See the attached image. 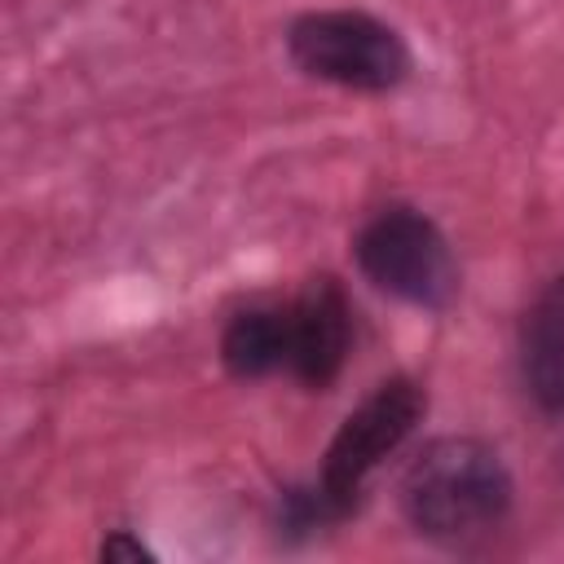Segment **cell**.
I'll return each instance as SVG.
<instances>
[{"instance_id": "4", "label": "cell", "mask_w": 564, "mask_h": 564, "mask_svg": "<svg viewBox=\"0 0 564 564\" xmlns=\"http://www.w3.org/2000/svg\"><path fill=\"white\" fill-rule=\"evenodd\" d=\"M361 273L419 308L441 313L458 295V264L445 234L414 207H388L357 234Z\"/></svg>"}, {"instance_id": "5", "label": "cell", "mask_w": 564, "mask_h": 564, "mask_svg": "<svg viewBox=\"0 0 564 564\" xmlns=\"http://www.w3.org/2000/svg\"><path fill=\"white\" fill-rule=\"evenodd\" d=\"M352 344V313L335 278H313L286 304V370L308 383L326 388L348 357Z\"/></svg>"}, {"instance_id": "1", "label": "cell", "mask_w": 564, "mask_h": 564, "mask_svg": "<svg viewBox=\"0 0 564 564\" xmlns=\"http://www.w3.org/2000/svg\"><path fill=\"white\" fill-rule=\"evenodd\" d=\"M405 520L432 542H471L511 507V476L494 445L476 436L432 441L401 476Z\"/></svg>"}, {"instance_id": "3", "label": "cell", "mask_w": 564, "mask_h": 564, "mask_svg": "<svg viewBox=\"0 0 564 564\" xmlns=\"http://www.w3.org/2000/svg\"><path fill=\"white\" fill-rule=\"evenodd\" d=\"M423 410H427V397L414 379H388L339 423V432L326 449L322 476L313 480V494H317L326 520H339L357 507L375 467L401 449V441L414 432Z\"/></svg>"}, {"instance_id": "6", "label": "cell", "mask_w": 564, "mask_h": 564, "mask_svg": "<svg viewBox=\"0 0 564 564\" xmlns=\"http://www.w3.org/2000/svg\"><path fill=\"white\" fill-rule=\"evenodd\" d=\"M520 361L533 401L564 414V278H555L524 313Z\"/></svg>"}, {"instance_id": "2", "label": "cell", "mask_w": 564, "mask_h": 564, "mask_svg": "<svg viewBox=\"0 0 564 564\" xmlns=\"http://www.w3.org/2000/svg\"><path fill=\"white\" fill-rule=\"evenodd\" d=\"M286 48L304 75L357 93H388L410 75L405 40L388 22L357 9H322L295 18Z\"/></svg>"}, {"instance_id": "8", "label": "cell", "mask_w": 564, "mask_h": 564, "mask_svg": "<svg viewBox=\"0 0 564 564\" xmlns=\"http://www.w3.org/2000/svg\"><path fill=\"white\" fill-rule=\"evenodd\" d=\"M101 555H106V560H115V555H128V560H150V551H145L141 542L123 538V533H119V538H110V542L101 546Z\"/></svg>"}, {"instance_id": "7", "label": "cell", "mask_w": 564, "mask_h": 564, "mask_svg": "<svg viewBox=\"0 0 564 564\" xmlns=\"http://www.w3.org/2000/svg\"><path fill=\"white\" fill-rule=\"evenodd\" d=\"M220 357L238 379L286 370V308H242L220 335Z\"/></svg>"}]
</instances>
